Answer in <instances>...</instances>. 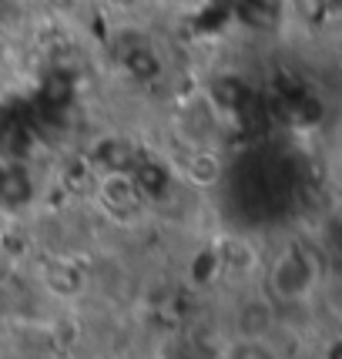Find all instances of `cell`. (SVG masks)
<instances>
[{
  "instance_id": "8992f818",
  "label": "cell",
  "mask_w": 342,
  "mask_h": 359,
  "mask_svg": "<svg viewBox=\"0 0 342 359\" xmlns=\"http://www.w3.org/2000/svg\"><path fill=\"white\" fill-rule=\"evenodd\" d=\"M168 0H138V11H155V7H165Z\"/></svg>"
},
{
  "instance_id": "277c9868",
  "label": "cell",
  "mask_w": 342,
  "mask_h": 359,
  "mask_svg": "<svg viewBox=\"0 0 342 359\" xmlns=\"http://www.w3.org/2000/svg\"><path fill=\"white\" fill-rule=\"evenodd\" d=\"M218 359H289L279 336H221Z\"/></svg>"
},
{
  "instance_id": "7a4b0ae2",
  "label": "cell",
  "mask_w": 342,
  "mask_h": 359,
  "mask_svg": "<svg viewBox=\"0 0 342 359\" xmlns=\"http://www.w3.org/2000/svg\"><path fill=\"white\" fill-rule=\"evenodd\" d=\"M282 313L262 285H249L225 309V336H279Z\"/></svg>"
},
{
  "instance_id": "6da1fadb",
  "label": "cell",
  "mask_w": 342,
  "mask_h": 359,
  "mask_svg": "<svg viewBox=\"0 0 342 359\" xmlns=\"http://www.w3.org/2000/svg\"><path fill=\"white\" fill-rule=\"evenodd\" d=\"M259 285L279 306V313L309 309L326 285V259L319 245H312L306 238H292L272 252Z\"/></svg>"
},
{
  "instance_id": "5b68a950",
  "label": "cell",
  "mask_w": 342,
  "mask_h": 359,
  "mask_svg": "<svg viewBox=\"0 0 342 359\" xmlns=\"http://www.w3.org/2000/svg\"><path fill=\"white\" fill-rule=\"evenodd\" d=\"M101 7L111 14H135L138 11V0H101Z\"/></svg>"
},
{
  "instance_id": "3957f363",
  "label": "cell",
  "mask_w": 342,
  "mask_h": 359,
  "mask_svg": "<svg viewBox=\"0 0 342 359\" xmlns=\"http://www.w3.org/2000/svg\"><path fill=\"white\" fill-rule=\"evenodd\" d=\"M97 198L108 205L111 212H135L141 205V185L128 168H111L97 182Z\"/></svg>"
}]
</instances>
